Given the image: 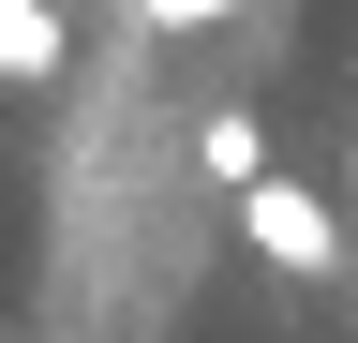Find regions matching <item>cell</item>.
<instances>
[{"instance_id": "1", "label": "cell", "mask_w": 358, "mask_h": 343, "mask_svg": "<svg viewBox=\"0 0 358 343\" xmlns=\"http://www.w3.org/2000/svg\"><path fill=\"white\" fill-rule=\"evenodd\" d=\"M239 239H254L284 284H329V269H343V224H329V194H299V180H254V194H239Z\"/></svg>"}, {"instance_id": "2", "label": "cell", "mask_w": 358, "mask_h": 343, "mask_svg": "<svg viewBox=\"0 0 358 343\" xmlns=\"http://www.w3.org/2000/svg\"><path fill=\"white\" fill-rule=\"evenodd\" d=\"M60 60H75V15H60V0H0V90H45Z\"/></svg>"}, {"instance_id": "3", "label": "cell", "mask_w": 358, "mask_h": 343, "mask_svg": "<svg viewBox=\"0 0 358 343\" xmlns=\"http://www.w3.org/2000/svg\"><path fill=\"white\" fill-rule=\"evenodd\" d=\"M194 164L254 194V180H268V135H254V105H209V119H194Z\"/></svg>"}, {"instance_id": "4", "label": "cell", "mask_w": 358, "mask_h": 343, "mask_svg": "<svg viewBox=\"0 0 358 343\" xmlns=\"http://www.w3.org/2000/svg\"><path fill=\"white\" fill-rule=\"evenodd\" d=\"M150 30H209V15H254V0H134Z\"/></svg>"}]
</instances>
